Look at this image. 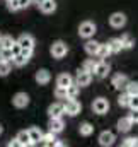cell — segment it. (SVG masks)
I'll list each match as a JSON object with an SVG mask.
<instances>
[{
	"label": "cell",
	"mask_w": 138,
	"mask_h": 147,
	"mask_svg": "<svg viewBox=\"0 0 138 147\" xmlns=\"http://www.w3.org/2000/svg\"><path fill=\"white\" fill-rule=\"evenodd\" d=\"M67 99H68V101L63 105V110H65V113H67V115H70V116L78 115V113H80V110H82L80 103H78L75 98H67Z\"/></svg>",
	"instance_id": "obj_1"
},
{
	"label": "cell",
	"mask_w": 138,
	"mask_h": 147,
	"mask_svg": "<svg viewBox=\"0 0 138 147\" xmlns=\"http://www.w3.org/2000/svg\"><path fill=\"white\" fill-rule=\"evenodd\" d=\"M94 33H96V24H94V22L85 21V22H82L80 28H78V34L82 38H90V36H94Z\"/></svg>",
	"instance_id": "obj_2"
},
{
	"label": "cell",
	"mask_w": 138,
	"mask_h": 147,
	"mask_svg": "<svg viewBox=\"0 0 138 147\" xmlns=\"http://www.w3.org/2000/svg\"><path fill=\"white\" fill-rule=\"evenodd\" d=\"M51 55H53L55 58H63V57L67 55V45H65L63 41L53 43V46H51Z\"/></svg>",
	"instance_id": "obj_3"
},
{
	"label": "cell",
	"mask_w": 138,
	"mask_h": 147,
	"mask_svg": "<svg viewBox=\"0 0 138 147\" xmlns=\"http://www.w3.org/2000/svg\"><path fill=\"white\" fill-rule=\"evenodd\" d=\"M92 110L96 111L97 115H104V113H107V110H109V103H107V99H104V98H97V99L92 103Z\"/></svg>",
	"instance_id": "obj_4"
},
{
	"label": "cell",
	"mask_w": 138,
	"mask_h": 147,
	"mask_svg": "<svg viewBox=\"0 0 138 147\" xmlns=\"http://www.w3.org/2000/svg\"><path fill=\"white\" fill-rule=\"evenodd\" d=\"M109 24H111L113 28H123V26L126 24V16L121 14V12H116V14H113V16L109 17Z\"/></svg>",
	"instance_id": "obj_5"
},
{
	"label": "cell",
	"mask_w": 138,
	"mask_h": 147,
	"mask_svg": "<svg viewBox=\"0 0 138 147\" xmlns=\"http://www.w3.org/2000/svg\"><path fill=\"white\" fill-rule=\"evenodd\" d=\"M12 103H14L15 108H26V106L29 105V96H27L26 92H17V94L14 96Z\"/></svg>",
	"instance_id": "obj_6"
},
{
	"label": "cell",
	"mask_w": 138,
	"mask_h": 147,
	"mask_svg": "<svg viewBox=\"0 0 138 147\" xmlns=\"http://www.w3.org/2000/svg\"><path fill=\"white\" fill-rule=\"evenodd\" d=\"M17 43H19L21 48H26V50H33L34 48V38L31 34H22L17 39Z\"/></svg>",
	"instance_id": "obj_7"
},
{
	"label": "cell",
	"mask_w": 138,
	"mask_h": 147,
	"mask_svg": "<svg viewBox=\"0 0 138 147\" xmlns=\"http://www.w3.org/2000/svg\"><path fill=\"white\" fill-rule=\"evenodd\" d=\"M90 80H92V75H90V72L82 70V72L77 74V84H78V87L89 86V84H90Z\"/></svg>",
	"instance_id": "obj_8"
},
{
	"label": "cell",
	"mask_w": 138,
	"mask_h": 147,
	"mask_svg": "<svg viewBox=\"0 0 138 147\" xmlns=\"http://www.w3.org/2000/svg\"><path fill=\"white\" fill-rule=\"evenodd\" d=\"M63 113H65L63 105H60V103H55V105H51V106L48 108V115H50L51 118H62Z\"/></svg>",
	"instance_id": "obj_9"
},
{
	"label": "cell",
	"mask_w": 138,
	"mask_h": 147,
	"mask_svg": "<svg viewBox=\"0 0 138 147\" xmlns=\"http://www.w3.org/2000/svg\"><path fill=\"white\" fill-rule=\"evenodd\" d=\"M109 72V65L106 63V62H97L96 63V69H94V74L99 77V79H104L106 75Z\"/></svg>",
	"instance_id": "obj_10"
},
{
	"label": "cell",
	"mask_w": 138,
	"mask_h": 147,
	"mask_svg": "<svg viewBox=\"0 0 138 147\" xmlns=\"http://www.w3.org/2000/svg\"><path fill=\"white\" fill-rule=\"evenodd\" d=\"M39 9H41V12H44V14H51V12H55L56 3H55V0H43V2L39 3Z\"/></svg>",
	"instance_id": "obj_11"
},
{
	"label": "cell",
	"mask_w": 138,
	"mask_h": 147,
	"mask_svg": "<svg viewBox=\"0 0 138 147\" xmlns=\"http://www.w3.org/2000/svg\"><path fill=\"white\" fill-rule=\"evenodd\" d=\"M48 127H50V132L58 134V132H62V130H63V121H62V118H51Z\"/></svg>",
	"instance_id": "obj_12"
},
{
	"label": "cell",
	"mask_w": 138,
	"mask_h": 147,
	"mask_svg": "<svg viewBox=\"0 0 138 147\" xmlns=\"http://www.w3.org/2000/svg\"><path fill=\"white\" fill-rule=\"evenodd\" d=\"M126 84H128V77L126 75H114V79H113V86L116 87V89H125L126 87Z\"/></svg>",
	"instance_id": "obj_13"
},
{
	"label": "cell",
	"mask_w": 138,
	"mask_h": 147,
	"mask_svg": "<svg viewBox=\"0 0 138 147\" xmlns=\"http://www.w3.org/2000/svg\"><path fill=\"white\" fill-rule=\"evenodd\" d=\"M114 142V134L113 132H102L99 135V144L101 146H111Z\"/></svg>",
	"instance_id": "obj_14"
},
{
	"label": "cell",
	"mask_w": 138,
	"mask_h": 147,
	"mask_svg": "<svg viewBox=\"0 0 138 147\" xmlns=\"http://www.w3.org/2000/svg\"><path fill=\"white\" fill-rule=\"evenodd\" d=\"M131 127H133V121H131L128 116H126V118H121V120L118 121V130H119V132H130Z\"/></svg>",
	"instance_id": "obj_15"
},
{
	"label": "cell",
	"mask_w": 138,
	"mask_h": 147,
	"mask_svg": "<svg viewBox=\"0 0 138 147\" xmlns=\"http://www.w3.org/2000/svg\"><path fill=\"white\" fill-rule=\"evenodd\" d=\"M27 134H29V139H31V142H33V144H38V142H41L43 132H41L39 128L33 127V128H29V130H27Z\"/></svg>",
	"instance_id": "obj_16"
},
{
	"label": "cell",
	"mask_w": 138,
	"mask_h": 147,
	"mask_svg": "<svg viewBox=\"0 0 138 147\" xmlns=\"http://www.w3.org/2000/svg\"><path fill=\"white\" fill-rule=\"evenodd\" d=\"M36 82L38 84H48L50 82V72L48 70H38L36 72Z\"/></svg>",
	"instance_id": "obj_17"
},
{
	"label": "cell",
	"mask_w": 138,
	"mask_h": 147,
	"mask_svg": "<svg viewBox=\"0 0 138 147\" xmlns=\"http://www.w3.org/2000/svg\"><path fill=\"white\" fill-rule=\"evenodd\" d=\"M107 46H109L111 53H118V51H121V50H123V45H121V39H119V38L111 39V41L107 43Z\"/></svg>",
	"instance_id": "obj_18"
},
{
	"label": "cell",
	"mask_w": 138,
	"mask_h": 147,
	"mask_svg": "<svg viewBox=\"0 0 138 147\" xmlns=\"http://www.w3.org/2000/svg\"><path fill=\"white\" fill-rule=\"evenodd\" d=\"M15 139H17L19 146H33V142H31V139H29V134H27V132H19V135H17Z\"/></svg>",
	"instance_id": "obj_19"
},
{
	"label": "cell",
	"mask_w": 138,
	"mask_h": 147,
	"mask_svg": "<svg viewBox=\"0 0 138 147\" xmlns=\"http://www.w3.org/2000/svg\"><path fill=\"white\" fill-rule=\"evenodd\" d=\"M72 82H73V80H72V77H70L68 74H62V75H58V79H56V86H60V87H67Z\"/></svg>",
	"instance_id": "obj_20"
},
{
	"label": "cell",
	"mask_w": 138,
	"mask_h": 147,
	"mask_svg": "<svg viewBox=\"0 0 138 147\" xmlns=\"http://www.w3.org/2000/svg\"><path fill=\"white\" fill-rule=\"evenodd\" d=\"M99 45H101V43H97V41H87V43H85V51H87L89 55H96L97 50H99Z\"/></svg>",
	"instance_id": "obj_21"
},
{
	"label": "cell",
	"mask_w": 138,
	"mask_h": 147,
	"mask_svg": "<svg viewBox=\"0 0 138 147\" xmlns=\"http://www.w3.org/2000/svg\"><path fill=\"white\" fill-rule=\"evenodd\" d=\"M27 60H29V58H27V57H24L22 53H17V55H14V57H12V62H14L17 67L26 65V63H27Z\"/></svg>",
	"instance_id": "obj_22"
},
{
	"label": "cell",
	"mask_w": 138,
	"mask_h": 147,
	"mask_svg": "<svg viewBox=\"0 0 138 147\" xmlns=\"http://www.w3.org/2000/svg\"><path fill=\"white\" fill-rule=\"evenodd\" d=\"M119 39H121V45H123V48H126V50L133 48V45H135V39L130 36V34H125V36L119 38Z\"/></svg>",
	"instance_id": "obj_23"
},
{
	"label": "cell",
	"mask_w": 138,
	"mask_h": 147,
	"mask_svg": "<svg viewBox=\"0 0 138 147\" xmlns=\"http://www.w3.org/2000/svg\"><path fill=\"white\" fill-rule=\"evenodd\" d=\"M78 130H80V135H85V137H89V135L92 134L94 127H92L90 123H82V125L78 127Z\"/></svg>",
	"instance_id": "obj_24"
},
{
	"label": "cell",
	"mask_w": 138,
	"mask_h": 147,
	"mask_svg": "<svg viewBox=\"0 0 138 147\" xmlns=\"http://www.w3.org/2000/svg\"><path fill=\"white\" fill-rule=\"evenodd\" d=\"M12 57H14V53H12L10 48H0V60H7V62H10Z\"/></svg>",
	"instance_id": "obj_25"
},
{
	"label": "cell",
	"mask_w": 138,
	"mask_h": 147,
	"mask_svg": "<svg viewBox=\"0 0 138 147\" xmlns=\"http://www.w3.org/2000/svg\"><path fill=\"white\" fill-rule=\"evenodd\" d=\"M77 94H78V84H70L67 86V98H77Z\"/></svg>",
	"instance_id": "obj_26"
},
{
	"label": "cell",
	"mask_w": 138,
	"mask_h": 147,
	"mask_svg": "<svg viewBox=\"0 0 138 147\" xmlns=\"http://www.w3.org/2000/svg\"><path fill=\"white\" fill-rule=\"evenodd\" d=\"M109 53H111V50H109V46H107V43H106V45H99V50H97L96 55H97L99 58H106Z\"/></svg>",
	"instance_id": "obj_27"
},
{
	"label": "cell",
	"mask_w": 138,
	"mask_h": 147,
	"mask_svg": "<svg viewBox=\"0 0 138 147\" xmlns=\"http://www.w3.org/2000/svg\"><path fill=\"white\" fill-rule=\"evenodd\" d=\"M55 140H56V139H55V134H53V132H50V134H46V135L41 137V142H43L44 146H53Z\"/></svg>",
	"instance_id": "obj_28"
},
{
	"label": "cell",
	"mask_w": 138,
	"mask_h": 147,
	"mask_svg": "<svg viewBox=\"0 0 138 147\" xmlns=\"http://www.w3.org/2000/svg\"><path fill=\"white\" fill-rule=\"evenodd\" d=\"M14 45L12 36H0V48H10Z\"/></svg>",
	"instance_id": "obj_29"
},
{
	"label": "cell",
	"mask_w": 138,
	"mask_h": 147,
	"mask_svg": "<svg viewBox=\"0 0 138 147\" xmlns=\"http://www.w3.org/2000/svg\"><path fill=\"white\" fill-rule=\"evenodd\" d=\"M126 92L130 94V96H133V94H138V82H130L128 80V84H126Z\"/></svg>",
	"instance_id": "obj_30"
},
{
	"label": "cell",
	"mask_w": 138,
	"mask_h": 147,
	"mask_svg": "<svg viewBox=\"0 0 138 147\" xmlns=\"http://www.w3.org/2000/svg\"><path fill=\"white\" fill-rule=\"evenodd\" d=\"M9 72H10V63L7 60H0V75L3 77V75H7Z\"/></svg>",
	"instance_id": "obj_31"
},
{
	"label": "cell",
	"mask_w": 138,
	"mask_h": 147,
	"mask_svg": "<svg viewBox=\"0 0 138 147\" xmlns=\"http://www.w3.org/2000/svg\"><path fill=\"white\" fill-rule=\"evenodd\" d=\"M96 63H97V62H94V60H85V62H84V67H82V70H85V72H94V69H96Z\"/></svg>",
	"instance_id": "obj_32"
},
{
	"label": "cell",
	"mask_w": 138,
	"mask_h": 147,
	"mask_svg": "<svg viewBox=\"0 0 138 147\" xmlns=\"http://www.w3.org/2000/svg\"><path fill=\"white\" fill-rule=\"evenodd\" d=\"M55 96H56L58 99H67V87H60V86H56V89H55Z\"/></svg>",
	"instance_id": "obj_33"
},
{
	"label": "cell",
	"mask_w": 138,
	"mask_h": 147,
	"mask_svg": "<svg viewBox=\"0 0 138 147\" xmlns=\"http://www.w3.org/2000/svg\"><path fill=\"white\" fill-rule=\"evenodd\" d=\"M128 101H130V94H128V92H125V94H121V96L118 98L119 106H128Z\"/></svg>",
	"instance_id": "obj_34"
},
{
	"label": "cell",
	"mask_w": 138,
	"mask_h": 147,
	"mask_svg": "<svg viewBox=\"0 0 138 147\" xmlns=\"http://www.w3.org/2000/svg\"><path fill=\"white\" fill-rule=\"evenodd\" d=\"M128 106H130L131 110H133V108H138V94H133V96H130Z\"/></svg>",
	"instance_id": "obj_35"
},
{
	"label": "cell",
	"mask_w": 138,
	"mask_h": 147,
	"mask_svg": "<svg viewBox=\"0 0 138 147\" xmlns=\"http://www.w3.org/2000/svg\"><path fill=\"white\" fill-rule=\"evenodd\" d=\"M7 7H9V10L14 12V10L19 9V2H17V0H9V2H7Z\"/></svg>",
	"instance_id": "obj_36"
},
{
	"label": "cell",
	"mask_w": 138,
	"mask_h": 147,
	"mask_svg": "<svg viewBox=\"0 0 138 147\" xmlns=\"http://www.w3.org/2000/svg\"><path fill=\"white\" fill-rule=\"evenodd\" d=\"M128 118H130L133 123H138V108H133V110H131V113L128 115Z\"/></svg>",
	"instance_id": "obj_37"
},
{
	"label": "cell",
	"mask_w": 138,
	"mask_h": 147,
	"mask_svg": "<svg viewBox=\"0 0 138 147\" xmlns=\"http://www.w3.org/2000/svg\"><path fill=\"white\" fill-rule=\"evenodd\" d=\"M123 146H125V147H133V146H137V139H126V140L123 142Z\"/></svg>",
	"instance_id": "obj_38"
},
{
	"label": "cell",
	"mask_w": 138,
	"mask_h": 147,
	"mask_svg": "<svg viewBox=\"0 0 138 147\" xmlns=\"http://www.w3.org/2000/svg\"><path fill=\"white\" fill-rule=\"evenodd\" d=\"M10 50H12V53H14V55H17V53H19V51H21L22 48L19 46V43H15V41H14V45L10 46Z\"/></svg>",
	"instance_id": "obj_39"
},
{
	"label": "cell",
	"mask_w": 138,
	"mask_h": 147,
	"mask_svg": "<svg viewBox=\"0 0 138 147\" xmlns=\"http://www.w3.org/2000/svg\"><path fill=\"white\" fill-rule=\"evenodd\" d=\"M17 2H19V9H24L29 5V0H17Z\"/></svg>",
	"instance_id": "obj_40"
},
{
	"label": "cell",
	"mask_w": 138,
	"mask_h": 147,
	"mask_svg": "<svg viewBox=\"0 0 138 147\" xmlns=\"http://www.w3.org/2000/svg\"><path fill=\"white\" fill-rule=\"evenodd\" d=\"M9 146H10V147H15V146H19V142H17V139H14V140H10V142H9Z\"/></svg>",
	"instance_id": "obj_41"
},
{
	"label": "cell",
	"mask_w": 138,
	"mask_h": 147,
	"mask_svg": "<svg viewBox=\"0 0 138 147\" xmlns=\"http://www.w3.org/2000/svg\"><path fill=\"white\" fill-rule=\"evenodd\" d=\"M36 2H38V3H41V2H43V0H36Z\"/></svg>",
	"instance_id": "obj_42"
},
{
	"label": "cell",
	"mask_w": 138,
	"mask_h": 147,
	"mask_svg": "<svg viewBox=\"0 0 138 147\" xmlns=\"http://www.w3.org/2000/svg\"><path fill=\"white\" fill-rule=\"evenodd\" d=\"M0 134H2V127H0Z\"/></svg>",
	"instance_id": "obj_43"
},
{
	"label": "cell",
	"mask_w": 138,
	"mask_h": 147,
	"mask_svg": "<svg viewBox=\"0 0 138 147\" xmlns=\"http://www.w3.org/2000/svg\"><path fill=\"white\" fill-rule=\"evenodd\" d=\"M0 36H2V34H0Z\"/></svg>",
	"instance_id": "obj_44"
}]
</instances>
